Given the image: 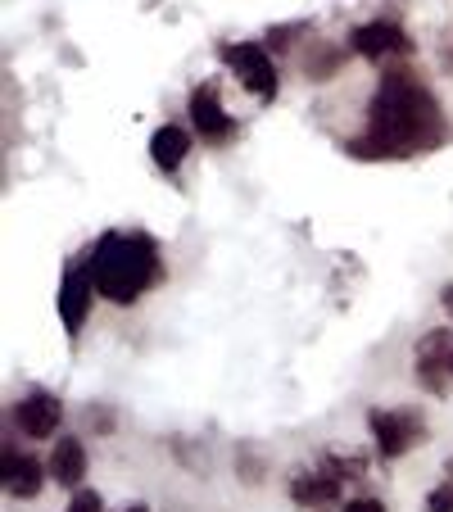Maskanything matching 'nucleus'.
Instances as JSON below:
<instances>
[{
	"instance_id": "nucleus-1",
	"label": "nucleus",
	"mask_w": 453,
	"mask_h": 512,
	"mask_svg": "<svg viewBox=\"0 0 453 512\" xmlns=\"http://www.w3.org/2000/svg\"><path fill=\"white\" fill-rule=\"evenodd\" d=\"M449 141V123L435 100V91L417 78L413 68L395 64L381 73L372 100H367V127L345 141L354 159H413L426 150H440Z\"/></svg>"
},
{
	"instance_id": "nucleus-2",
	"label": "nucleus",
	"mask_w": 453,
	"mask_h": 512,
	"mask_svg": "<svg viewBox=\"0 0 453 512\" xmlns=\"http://www.w3.org/2000/svg\"><path fill=\"white\" fill-rule=\"evenodd\" d=\"M87 268L96 277V290L109 304L127 309L164 281V254H159L155 236L145 232H105L87 250Z\"/></svg>"
},
{
	"instance_id": "nucleus-3",
	"label": "nucleus",
	"mask_w": 453,
	"mask_h": 512,
	"mask_svg": "<svg viewBox=\"0 0 453 512\" xmlns=\"http://www.w3.org/2000/svg\"><path fill=\"white\" fill-rule=\"evenodd\" d=\"M367 431H372V445L381 463H395L408 449H417L426 440V422L417 408H372L367 413Z\"/></svg>"
},
{
	"instance_id": "nucleus-4",
	"label": "nucleus",
	"mask_w": 453,
	"mask_h": 512,
	"mask_svg": "<svg viewBox=\"0 0 453 512\" xmlns=\"http://www.w3.org/2000/svg\"><path fill=\"white\" fill-rule=\"evenodd\" d=\"M218 55H222V64H227L236 78H241V87L250 91V96L277 100L281 78H277V64H272V55L263 46H254V41H227Z\"/></svg>"
},
{
	"instance_id": "nucleus-5",
	"label": "nucleus",
	"mask_w": 453,
	"mask_h": 512,
	"mask_svg": "<svg viewBox=\"0 0 453 512\" xmlns=\"http://www.w3.org/2000/svg\"><path fill=\"white\" fill-rule=\"evenodd\" d=\"M449 354H453V327H440V331H431V336L417 340V354H413L417 386L431 390V395H449V386H453Z\"/></svg>"
},
{
	"instance_id": "nucleus-6",
	"label": "nucleus",
	"mask_w": 453,
	"mask_h": 512,
	"mask_svg": "<svg viewBox=\"0 0 453 512\" xmlns=\"http://www.w3.org/2000/svg\"><path fill=\"white\" fill-rule=\"evenodd\" d=\"M96 277H91L87 259L82 263H68L64 268V281H59V322H64L68 336H78L82 322L91 318V300H96Z\"/></svg>"
},
{
	"instance_id": "nucleus-7",
	"label": "nucleus",
	"mask_w": 453,
	"mask_h": 512,
	"mask_svg": "<svg viewBox=\"0 0 453 512\" xmlns=\"http://www.w3.org/2000/svg\"><path fill=\"white\" fill-rule=\"evenodd\" d=\"M349 50L363 55V59H372V64H390V59L413 55V37L390 19H372V23H363V28H354Z\"/></svg>"
},
{
	"instance_id": "nucleus-8",
	"label": "nucleus",
	"mask_w": 453,
	"mask_h": 512,
	"mask_svg": "<svg viewBox=\"0 0 453 512\" xmlns=\"http://www.w3.org/2000/svg\"><path fill=\"white\" fill-rule=\"evenodd\" d=\"M186 114H191L200 141H209V145H222V141H232V136H236V118L222 109L218 87H213V82H204V87L191 91V100H186Z\"/></svg>"
},
{
	"instance_id": "nucleus-9",
	"label": "nucleus",
	"mask_w": 453,
	"mask_h": 512,
	"mask_svg": "<svg viewBox=\"0 0 453 512\" xmlns=\"http://www.w3.org/2000/svg\"><path fill=\"white\" fill-rule=\"evenodd\" d=\"M59 422H64V404H59V395H50V390H32V395H23L19 404H14V426H19L28 440H50V435L59 431Z\"/></svg>"
},
{
	"instance_id": "nucleus-10",
	"label": "nucleus",
	"mask_w": 453,
	"mask_h": 512,
	"mask_svg": "<svg viewBox=\"0 0 453 512\" xmlns=\"http://www.w3.org/2000/svg\"><path fill=\"white\" fill-rule=\"evenodd\" d=\"M46 476H50L46 463H37L32 454H14V445H5V454H0V481H5L10 499H37Z\"/></svg>"
},
{
	"instance_id": "nucleus-11",
	"label": "nucleus",
	"mask_w": 453,
	"mask_h": 512,
	"mask_svg": "<svg viewBox=\"0 0 453 512\" xmlns=\"http://www.w3.org/2000/svg\"><path fill=\"white\" fill-rule=\"evenodd\" d=\"M340 476L327 472V467H318V472H295V481H290V499L299 503V508L309 512H327L340 503Z\"/></svg>"
},
{
	"instance_id": "nucleus-12",
	"label": "nucleus",
	"mask_w": 453,
	"mask_h": 512,
	"mask_svg": "<svg viewBox=\"0 0 453 512\" xmlns=\"http://www.w3.org/2000/svg\"><path fill=\"white\" fill-rule=\"evenodd\" d=\"M50 476H55V485H68V490H78L82 476H87V449H82L78 435H59L55 449H50L46 458Z\"/></svg>"
},
{
	"instance_id": "nucleus-13",
	"label": "nucleus",
	"mask_w": 453,
	"mask_h": 512,
	"mask_svg": "<svg viewBox=\"0 0 453 512\" xmlns=\"http://www.w3.org/2000/svg\"><path fill=\"white\" fill-rule=\"evenodd\" d=\"M186 155H191V132H186V127L164 123L150 136V159H155V168H164V173H177V168L186 164Z\"/></svg>"
},
{
	"instance_id": "nucleus-14",
	"label": "nucleus",
	"mask_w": 453,
	"mask_h": 512,
	"mask_svg": "<svg viewBox=\"0 0 453 512\" xmlns=\"http://www.w3.org/2000/svg\"><path fill=\"white\" fill-rule=\"evenodd\" d=\"M327 472H336L340 481H363L367 476V458H358V454H327Z\"/></svg>"
},
{
	"instance_id": "nucleus-15",
	"label": "nucleus",
	"mask_w": 453,
	"mask_h": 512,
	"mask_svg": "<svg viewBox=\"0 0 453 512\" xmlns=\"http://www.w3.org/2000/svg\"><path fill=\"white\" fill-rule=\"evenodd\" d=\"M426 512H453V476L426 494Z\"/></svg>"
},
{
	"instance_id": "nucleus-16",
	"label": "nucleus",
	"mask_w": 453,
	"mask_h": 512,
	"mask_svg": "<svg viewBox=\"0 0 453 512\" xmlns=\"http://www.w3.org/2000/svg\"><path fill=\"white\" fill-rule=\"evenodd\" d=\"M100 508H105V499H100L96 490H78L73 503H68V512H100Z\"/></svg>"
},
{
	"instance_id": "nucleus-17",
	"label": "nucleus",
	"mask_w": 453,
	"mask_h": 512,
	"mask_svg": "<svg viewBox=\"0 0 453 512\" xmlns=\"http://www.w3.org/2000/svg\"><path fill=\"white\" fill-rule=\"evenodd\" d=\"M340 512H386V503L381 499H349Z\"/></svg>"
},
{
	"instance_id": "nucleus-18",
	"label": "nucleus",
	"mask_w": 453,
	"mask_h": 512,
	"mask_svg": "<svg viewBox=\"0 0 453 512\" xmlns=\"http://www.w3.org/2000/svg\"><path fill=\"white\" fill-rule=\"evenodd\" d=\"M440 304H444V313L453 318V286H444V290H440Z\"/></svg>"
},
{
	"instance_id": "nucleus-19",
	"label": "nucleus",
	"mask_w": 453,
	"mask_h": 512,
	"mask_svg": "<svg viewBox=\"0 0 453 512\" xmlns=\"http://www.w3.org/2000/svg\"><path fill=\"white\" fill-rule=\"evenodd\" d=\"M123 512H150V508H145V503H127Z\"/></svg>"
},
{
	"instance_id": "nucleus-20",
	"label": "nucleus",
	"mask_w": 453,
	"mask_h": 512,
	"mask_svg": "<svg viewBox=\"0 0 453 512\" xmlns=\"http://www.w3.org/2000/svg\"><path fill=\"white\" fill-rule=\"evenodd\" d=\"M449 377H453V354H449Z\"/></svg>"
}]
</instances>
